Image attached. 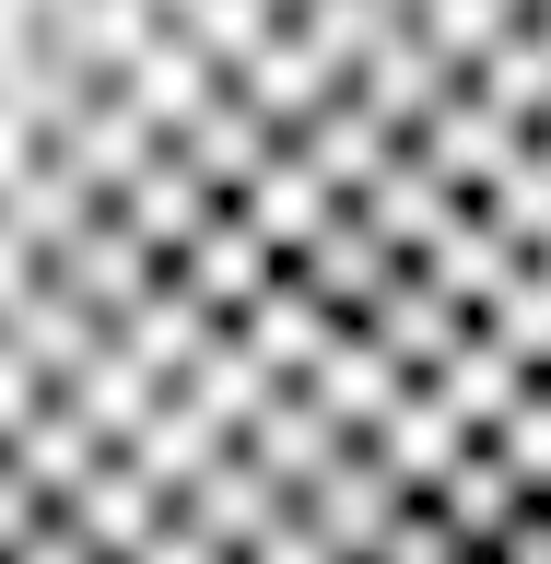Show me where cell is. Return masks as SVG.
I'll return each instance as SVG.
<instances>
[{"mask_svg": "<svg viewBox=\"0 0 551 564\" xmlns=\"http://www.w3.org/2000/svg\"><path fill=\"white\" fill-rule=\"evenodd\" d=\"M282 24H294V35L317 47V59H329V70L352 83V59H364V47H376V35L399 24V12H387V0H294Z\"/></svg>", "mask_w": 551, "mask_h": 564, "instance_id": "5b68a950", "label": "cell"}, {"mask_svg": "<svg viewBox=\"0 0 551 564\" xmlns=\"http://www.w3.org/2000/svg\"><path fill=\"white\" fill-rule=\"evenodd\" d=\"M387 12H411V0H387Z\"/></svg>", "mask_w": 551, "mask_h": 564, "instance_id": "ba28073f", "label": "cell"}, {"mask_svg": "<svg viewBox=\"0 0 551 564\" xmlns=\"http://www.w3.org/2000/svg\"><path fill=\"white\" fill-rule=\"evenodd\" d=\"M271 24H282L271 0H188V12H176V35H188V47H200L211 70H235V59H246V47H258Z\"/></svg>", "mask_w": 551, "mask_h": 564, "instance_id": "8992f818", "label": "cell"}, {"mask_svg": "<svg viewBox=\"0 0 551 564\" xmlns=\"http://www.w3.org/2000/svg\"><path fill=\"white\" fill-rule=\"evenodd\" d=\"M470 95H482L505 130H540V118H551V47H540L528 24H517V35H493L482 70H470Z\"/></svg>", "mask_w": 551, "mask_h": 564, "instance_id": "3957f363", "label": "cell"}, {"mask_svg": "<svg viewBox=\"0 0 551 564\" xmlns=\"http://www.w3.org/2000/svg\"><path fill=\"white\" fill-rule=\"evenodd\" d=\"M517 12H528V0H517Z\"/></svg>", "mask_w": 551, "mask_h": 564, "instance_id": "30bf717a", "label": "cell"}, {"mask_svg": "<svg viewBox=\"0 0 551 564\" xmlns=\"http://www.w3.org/2000/svg\"><path fill=\"white\" fill-rule=\"evenodd\" d=\"M223 83H235V95L258 106V118H271L282 141H294V130H306V118H317V106L341 95V70L317 59V47H306V35H294V24H271V35H258V47H246L235 70H223Z\"/></svg>", "mask_w": 551, "mask_h": 564, "instance_id": "7a4b0ae2", "label": "cell"}, {"mask_svg": "<svg viewBox=\"0 0 551 564\" xmlns=\"http://www.w3.org/2000/svg\"><path fill=\"white\" fill-rule=\"evenodd\" d=\"M447 95H458V70H447V59H434V47L411 35V12H399V24H387L376 47L352 59V106H364V118H376L387 141H411V130H422V118H434Z\"/></svg>", "mask_w": 551, "mask_h": 564, "instance_id": "6da1fadb", "label": "cell"}, {"mask_svg": "<svg viewBox=\"0 0 551 564\" xmlns=\"http://www.w3.org/2000/svg\"><path fill=\"white\" fill-rule=\"evenodd\" d=\"M271 12H294V0H271Z\"/></svg>", "mask_w": 551, "mask_h": 564, "instance_id": "9c48e42d", "label": "cell"}, {"mask_svg": "<svg viewBox=\"0 0 551 564\" xmlns=\"http://www.w3.org/2000/svg\"><path fill=\"white\" fill-rule=\"evenodd\" d=\"M153 12H165V24H176V12H188V0H153Z\"/></svg>", "mask_w": 551, "mask_h": 564, "instance_id": "52a82bcc", "label": "cell"}, {"mask_svg": "<svg viewBox=\"0 0 551 564\" xmlns=\"http://www.w3.org/2000/svg\"><path fill=\"white\" fill-rule=\"evenodd\" d=\"M517 24H528L517 0H411V35L458 70V83L482 70V47H493V35H517Z\"/></svg>", "mask_w": 551, "mask_h": 564, "instance_id": "277c9868", "label": "cell"}]
</instances>
